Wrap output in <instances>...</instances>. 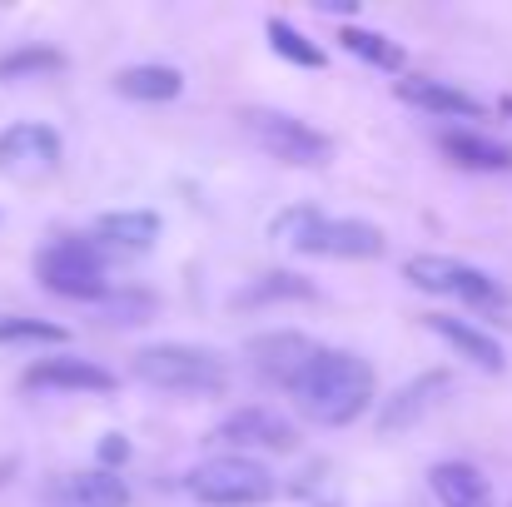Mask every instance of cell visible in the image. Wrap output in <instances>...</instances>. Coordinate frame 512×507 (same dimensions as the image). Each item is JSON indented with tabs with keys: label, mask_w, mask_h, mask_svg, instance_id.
I'll use <instances>...</instances> for the list:
<instances>
[{
	"label": "cell",
	"mask_w": 512,
	"mask_h": 507,
	"mask_svg": "<svg viewBox=\"0 0 512 507\" xmlns=\"http://www.w3.org/2000/svg\"><path fill=\"white\" fill-rule=\"evenodd\" d=\"M314 338L294 334V329H279V334H254L244 343V353H249V368L264 378V383H274V388H294V378L304 373V363L314 358Z\"/></svg>",
	"instance_id": "8fae6325"
},
{
	"label": "cell",
	"mask_w": 512,
	"mask_h": 507,
	"mask_svg": "<svg viewBox=\"0 0 512 507\" xmlns=\"http://www.w3.org/2000/svg\"><path fill=\"white\" fill-rule=\"evenodd\" d=\"M60 155H65L60 135L40 120H20V125L0 130V174L5 179H25V184L45 179L60 169Z\"/></svg>",
	"instance_id": "ba28073f"
},
{
	"label": "cell",
	"mask_w": 512,
	"mask_h": 507,
	"mask_svg": "<svg viewBox=\"0 0 512 507\" xmlns=\"http://www.w3.org/2000/svg\"><path fill=\"white\" fill-rule=\"evenodd\" d=\"M319 10H329V15H353V10H358V5H353V0H319Z\"/></svg>",
	"instance_id": "4316f807"
},
{
	"label": "cell",
	"mask_w": 512,
	"mask_h": 507,
	"mask_svg": "<svg viewBox=\"0 0 512 507\" xmlns=\"http://www.w3.org/2000/svg\"><path fill=\"white\" fill-rule=\"evenodd\" d=\"M448 388H453V373H448V368H428V373L408 378L398 393L383 398L378 433H403V428H413L428 408H438V398H448Z\"/></svg>",
	"instance_id": "5bb4252c"
},
{
	"label": "cell",
	"mask_w": 512,
	"mask_h": 507,
	"mask_svg": "<svg viewBox=\"0 0 512 507\" xmlns=\"http://www.w3.org/2000/svg\"><path fill=\"white\" fill-rule=\"evenodd\" d=\"M294 403L319 428H348L373 403V368L348 348H314L304 373L294 378Z\"/></svg>",
	"instance_id": "6da1fadb"
},
{
	"label": "cell",
	"mask_w": 512,
	"mask_h": 507,
	"mask_svg": "<svg viewBox=\"0 0 512 507\" xmlns=\"http://www.w3.org/2000/svg\"><path fill=\"white\" fill-rule=\"evenodd\" d=\"M40 507H130V488L120 473H105V468H90V473H65V478H50Z\"/></svg>",
	"instance_id": "4fadbf2b"
},
{
	"label": "cell",
	"mask_w": 512,
	"mask_h": 507,
	"mask_svg": "<svg viewBox=\"0 0 512 507\" xmlns=\"http://www.w3.org/2000/svg\"><path fill=\"white\" fill-rule=\"evenodd\" d=\"M95 309H100V324L130 329V324H150L160 314V294H150V289H110Z\"/></svg>",
	"instance_id": "7402d4cb"
},
{
	"label": "cell",
	"mask_w": 512,
	"mask_h": 507,
	"mask_svg": "<svg viewBox=\"0 0 512 507\" xmlns=\"http://www.w3.org/2000/svg\"><path fill=\"white\" fill-rule=\"evenodd\" d=\"M0 343H70V329L30 314H0Z\"/></svg>",
	"instance_id": "d4e9b609"
},
{
	"label": "cell",
	"mask_w": 512,
	"mask_h": 507,
	"mask_svg": "<svg viewBox=\"0 0 512 507\" xmlns=\"http://www.w3.org/2000/svg\"><path fill=\"white\" fill-rule=\"evenodd\" d=\"M428 488L443 507H493V483L473 463H438L428 473Z\"/></svg>",
	"instance_id": "ac0fdd59"
},
{
	"label": "cell",
	"mask_w": 512,
	"mask_h": 507,
	"mask_svg": "<svg viewBox=\"0 0 512 507\" xmlns=\"http://www.w3.org/2000/svg\"><path fill=\"white\" fill-rule=\"evenodd\" d=\"M95 458H100V468H105V473L125 468V463H130V443H125V433H105V438H100V448H95Z\"/></svg>",
	"instance_id": "484cf974"
},
{
	"label": "cell",
	"mask_w": 512,
	"mask_h": 507,
	"mask_svg": "<svg viewBox=\"0 0 512 507\" xmlns=\"http://www.w3.org/2000/svg\"><path fill=\"white\" fill-rule=\"evenodd\" d=\"M130 373L165 393H224L229 363L204 343H150L130 358Z\"/></svg>",
	"instance_id": "3957f363"
},
{
	"label": "cell",
	"mask_w": 512,
	"mask_h": 507,
	"mask_svg": "<svg viewBox=\"0 0 512 507\" xmlns=\"http://www.w3.org/2000/svg\"><path fill=\"white\" fill-rule=\"evenodd\" d=\"M274 239L289 244L294 254H319V259H383L388 234L368 219H329L314 204H294L274 219Z\"/></svg>",
	"instance_id": "7a4b0ae2"
},
{
	"label": "cell",
	"mask_w": 512,
	"mask_h": 507,
	"mask_svg": "<svg viewBox=\"0 0 512 507\" xmlns=\"http://www.w3.org/2000/svg\"><path fill=\"white\" fill-rule=\"evenodd\" d=\"M65 65H70V60H65V50H55V45H15V50L0 55V85H10V80L60 75Z\"/></svg>",
	"instance_id": "44dd1931"
},
{
	"label": "cell",
	"mask_w": 512,
	"mask_h": 507,
	"mask_svg": "<svg viewBox=\"0 0 512 507\" xmlns=\"http://www.w3.org/2000/svg\"><path fill=\"white\" fill-rule=\"evenodd\" d=\"M209 443L219 448H264V453H294L299 448V428L274 413V408H234L229 418H219L209 428Z\"/></svg>",
	"instance_id": "9c48e42d"
},
{
	"label": "cell",
	"mask_w": 512,
	"mask_h": 507,
	"mask_svg": "<svg viewBox=\"0 0 512 507\" xmlns=\"http://www.w3.org/2000/svg\"><path fill=\"white\" fill-rule=\"evenodd\" d=\"M339 40L348 55H358V60H368L373 70H388V75L403 70V60H408L398 40H388V35H378V30H363V25H343Z\"/></svg>",
	"instance_id": "603a6c76"
},
{
	"label": "cell",
	"mask_w": 512,
	"mask_h": 507,
	"mask_svg": "<svg viewBox=\"0 0 512 507\" xmlns=\"http://www.w3.org/2000/svg\"><path fill=\"white\" fill-rule=\"evenodd\" d=\"M115 383L120 378L110 368H100L90 358H70V353L40 358V363H30L20 373V388L25 393H115Z\"/></svg>",
	"instance_id": "30bf717a"
},
{
	"label": "cell",
	"mask_w": 512,
	"mask_h": 507,
	"mask_svg": "<svg viewBox=\"0 0 512 507\" xmlns=\"http://www.w3.org/2000/svg\"><path fill=\"white\" fill-rule=\"evenodd\" d=\"M189 498L204 507H259L274 498V473L244 453H219L184 478Z\"/></svg>",
	"instance_id": "8992f818"
},
{
	"label": "cell",
	"mask_w": 512,
	"mask_h": 507,
	"mask_svg": "<svg viewBox=\"0 0 512 507\" xmlns=\"http://www.w3.org/2000/svg\"><path fill=\"white\" fill-rule=\"evenodd\" d=\"M239 120H244L249 140H254L269 160H279V165L319 169L334 160V140H329L324 130H314L309 120H299V115H284V110H269V105H249Z\"/></svg>",
	"instance_id": "5b68a950"
},
{
	"label": "cell",
	"mask_w": 512,
	"mask_h": 507,
	"mask_svg": "<svg viewBox=\"0 0 512 507\" xmlns=\"http://www.w3.org/2000/svg\"><path fill=\"white\" fill-rule=\"evenodd\" d=\"M438 150L458 169H478V174H508L512 169L508 140H493V135H478V130H443Z\"/></svg>",
	"instance_id": "e0dca14e"
},
{
	"label": "cell",
	"mask_w": 512,
	"mask_h": 507,
	"mask_svg": "<svg viewBox=\"0 0 512 507\" xmlns=\"http://www.w3.org/2000/svg\"><path fill=\"white\" fill-rule=\"evenodd\" d=\"M498 110H503V115H508V120H512V100H503V105H498Z\"/></svg>",
	"instance_id": "83f0119b"
},
{
	"label": "cell",
	"mask_w": 512,
	"mask_h": 507,
	"mask_svg": "<svg viewBox=\"0 0 512 507\" xmlns=\"http://www.w3.org/2000/svg\"><path fill=\"white\" fill-rule=\"evenodd\" d=\"M165 234V219L155 209H115V214H100L95 229H90V244L110 259V254H150Z\"/></svg>",
	"instance_id": "7c38bea8"
},
{
	"label": "cell",
	"mask_w": 512,
	"mask_h": 507,
	"mask_svg": "<svg viewBox=\"0 0 512 507\" xmlns=\"http://www.w3.org/2000/svg\"><path fill=\"white\" fill-rule=\"evenodd\" d=\"M115 95L140 100V105H170L184 95V75L174 65H125L115 75Z\"/></svg>",
	"instance_id": "d6986e66"
},
{
	"label": "cell",
	"mask_w": 512,
	"mask_h": 507,
	"mask_svg": "<svg viewBox=\"0 0 512 507\" xmlns=\"http://www.w3.org/2000/svg\"><path fill=\"white\" fill-rule=\"evenodd\" d=\"M264 35H269L274 55H284L289 65H304V70H324V65H329V55H324L304 30H294L284 15H269V20H264Z\"/></svg>",
	"instance_id": "cb8c5ba5"
},
{
	"label": "cell",
	"mask_w": 512,
	"mask_h": 507,
	"mask_svg": "<svg viewBox=\"0 0 512 507\" xmlns=\"http://www.w3.org/2000/svg\"><path fill=\"white\" fill-rule=\"evenodd\" d=\"M398 100L418 105L428 115H453V120H483V100H473L468 90L448 85V80H428V75H408L398 80Z\"/></svg>",
	"instance_id": "2e32d148"
},
{
	"label": "cell",
	"mask_w": 512,
	"mask_h": 507,
	"mask_svg": "<svg viewBox=\"0 0 512 507\" xmlns=\"http://www.w3.org/2000/svg\"><path fill=\"white\" fill-rule=\"evenodd\" d=\"M423 324L443 338L453 353H463L473 368H483V373H503V368H508L503 343L488 334V329H478V324H468V319H458V314H423Z\"/></svg>",
	"instance_id": "9a60e30c"
},
{
	"label": "cell",
	"mask_w": 512,
	"mask_h": 507,
	"mask_svg": "<svg viewBox=\"0 0 512 507\" xmlns=\"http://www.w3.org/2000/svg\"><path fill=\"white\" fill-rule=\"evenodd\" d=\"M319 289L304 279V274H289V269H269V274H259V279H249L229 304L234 309H264V304H304V299H314Z\"/></svg>",
	"instance_id": "ffe728a7"
},
{
	"label": "cell",
	"mask_w": 512,
	"mask_h": 507,
	"mask_svg": "<svg viewBox=\"0 0 512 507\" xmlns=\"http://www.w3.org/2000/svg\"><path fill=\"white\" fill-rule=\"evenodd\" d=\"M403 279L423 294H443V299H463L473 309H508V289L503 279H493L478 264L448 259V254H413L403 264Z\"/></svg>",
	"instance_id": "52a82bcc"
},
{
	"label": "cell",
	"mask_w": 512,
	"mask_h": 507,
	"mask_svg": "<svg viewBox=\"0 0 512 507\" xmlns=\"http://www.w3.org/2000/svg\"><path fill=\"white\" fill-rule=\"evenodd\" d=\"M35 279H40V289H50L60 299H80V304H100L115 289L110 259L90 244V234H65V239L45 244L35 254Z\"/></svg>",
	"instance_id": "277c9868"
}]
</instances>
